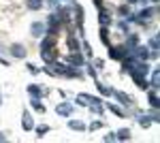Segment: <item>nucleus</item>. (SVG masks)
I'll return each mask as SVG.
<instances>
[{
  "instance_id": "10",
  "label": "nucleus",
  "mask_w": 160,
  "mask_h": 143,
  "mask_svg": "<svg viewBox=\"0 0 160 143\" xmlns=\"http://www.w3.org/2000/svg\"><path fill=\"white\" fill-rule=\"evenodd\" d=\"M56 47V36L49 34V36H45V41L41 43V49H53Z\"/></svg>"
},
{
  "instance_id": "12",
  "label": "nucleus",
  "mask_w": 160,
  "mask_h": 143,
  "mask_svg": "<svg viewBox=\"0 0 160 143\" xmlns=\"http://www.w3.org/2000/svg\"><path fill=\"white\" fill-rule=\"evenodd\" d=\"M26 7H28L30 11H38V9L43 7V0H26Z\"/></svg>"
},
{
  "instance_id": "8",
  "label": "nucleus",
  "mask_w": 160,
  "mask_h": 143,
  "mask_svg": "<svg viewBox=\"0 0 160 143\" xmlns=\"http://www.w3.org/2000/svg\"><path fill=\"white\" fill-rule=\"evenodd\" d=\"M130 77L135 79V84L139 85V88H143V90L148 88V84H145V75H141V73H132V71H130Z\"/></svg>"
},
{
  "instance_id": "17",
  "label": "nucleus",
  "mask_w": 160,
  "mask_h": 143,
  "mask_svg": "<svg viewBox=\"0 0 160 143\" xmlns=\"http://www.w3.org/2000/svg\"><path fill=\"white\" fill-rule=\"evenodd\" d=\"M149 105H152L154 109L158 107V94H156V88H154V90L149 92Z\"/></svg>"
},
{
  "instance_id": "16",
  "label": "nucleus",
  "mask_w": 160,
  "mask_h": 143,
  "mask_svg": "<svg viewBox=\"0 0 160 143\" xmlns=\"http://www.w3.org/2000/svg\"><path fill=\"white\" fill-rule=\"evenodd\" d=\"M130 135H132V132L128 130V128H122V130H118V139H120V141H128Z\"/></svg>"
},
{
  "instance_id": "32",
  "label": "nucleus",
  "mask_w": 160,
  "mask_h": 143,
  "mask_svg": "<svg viewBox=\"0 0 160 143\" xmlns=\"http://www.w3.org/2000/svg\"><path fill=\"white\" fill-rule=\"evenodd\" d=\"M2 139H4V137H0V141H2Z\"/></svg>"
},
{
  "instance_id": "22",
  "label": "nucleus",
  "mask_w": 160,
  "mask_h": 143,
  "mask_svg": "<svg viewBox=\"0 0 160 143\" xmlns=\"http://www.w3.org/2000/svg\"><path fill=\"white\" fill-rule=\"evenodd\" d=\"M32 107L37 109V111H45V107H43V103H41V98H32Z\"/></svg>"
},
{
  "instance_id": "14",
  "label": "nucleus",
  "mask_w": 160,
  "mask_h": 143,
  "mask_svg": "<svg viewBox=\"0 0 160 143\" xmlns=\"http://www.w3.org/2000/svg\"><path fill=\"white\" fill-rule=\"evenodd\" d=\"M66 45H68V49H71V51H79V41H77L75 36H68Z\"/></svg>"
},
{
  "instance_id": "6",
  "label": "nucleus",
  "mask_w": 160,
  "mask_h": 143,
  "mask_svg": "<svg viewBox=\"0 0 160 143\" xmlns=\"http://www.w3.org/2000/svg\"><path fill=\"white\" fill-rule=\"evenodd\" d=\"M22 128H24V130H32V128H34V120H32V115H30L28 111H26L24 118H22Z\"/></svg>"
},
{
  "instance_id": "4",
  "label": "nucleus",
  "mask_w": 160,
  "mask_h": 143,
  "mask_svg": "<svg viewBox=\"0 0 160 143\" xmlns=\"http://www.w3.org/2000/svg\"><path fill=\"white\" fill-rule=\"evenodd\" d=\"M11 56L13 58H26V47L24 45H19V43H15V45H11Z\"/></svg>"
},
{
  "instance_id": "9",
  "label": "nucleus",
  "mask_w": 160,
  "mask_h": 143,
  "mask_svg": "<svg viewBox=\"0 0 160 143\" xmlns=\"http://www.w3.org/2000/svg\"><path fill=\"white\" fill-rule=\"evenodd\" d=\"M41 58L45 60L47 64L53 62V60H56V49H41Z\"/></svg>"
},
{
  "instance_id": "21",
  "label": "nucleus",
  "mask_w": 160,
  "mask_h": 143,
  "mask_svg": "<svg viewBox=\"0 0 160 143\" xmlns=\"http://www.w3.org/2000/svg\"><path fill=\"white\" fill-rule=\"evenodd\" d=\"M158 81H160V73L158 71H154V75H152V88H158Z\"/></svg>"
},
{
  "instance_id": "29",
  "label": "nucleus",
  "mask_w": 160,
  "mask_h": 143,
  "mask_svg": "<svg viewBox=\"0 0 160 143\" xmlns=\"http://www.w3.org/2000/svg\"><path fill=\"white\" fill-rule=\"evenodd\" d=\"M135 45H137V36L132 34V36H130V38H128V51H130V49L135 47Z\"/></svg>"
},
{
  "instance_id": "11",
  "label": "nucleus",
  "mask_w": 160,
  "mask_h": 143,
  "mask_svg": "<svg viewBox=\"0 0 160 143\" xmlns=\"http://www.w3.org/2000/svg\"><path fill=\"white\" fill-rule=\"evenodd\" d=\"M154 15H156V9H143V11L139 13V22L143 24L145 19H149V17H154Z\"/></svg>"
},
{
  "instance_id": "18",
  "label": "nucleus",
  "mask_w": 160,
  "mask_h": 143,
  "mask_svg": "<svg viewBox=\"0 0 160 143\" xmlns=\"http://www.w3.org/2000/svg\"><path fill=\"white\" fill-rule=\"evenodd\" d=\"M109 22H111L109 13L105 11V9H100V24H102V26H109Z\"/></svg>"
},
{
  "instance_id": "27",
  "label": "nucleus",
  "mask_w": 160,
  "mask_h": 143,
  "mask_svg": "<svg viewBox=\"0 0 160 143\" xmlns=\"http://www.w3.org/2000/svg\"><path fill=\"white\" fill-rule=\"evenodd\" d=\"M118 13H120V15H124V17H128V15H130V11H128V7H126V4H124V7H120V9H118Z\"/></svg>"
},
{
  "instance_id": "30",
  "label": "nucleus",
  "mask_w": 160,
  "mask_h": 143,
  "mask_svg": "<svg viewBox=\"0 0 160 143\" xmlns=\"http://www.w3.org/2000/svg\"><path fill=\"white\" fill-rule=\"evenodd\" d=\"M94 4H96L98 9H105V7H102V0H94Z\"/></svg>"
},
{
  "instance_id": "15",
  "label": "nucleus",
  "mask_w": 160,
  "mask_h": 143,
  "mask_svg": "<svg viewBox=\"0 0 160 143\" xmlns=\"http://www.w3.org/2000/svg\"><path fill=\"white\" fill-rule=\"evenodd\" d=\"M68 126H71L73 130H83V128H86V124H83L81 120H71V122H68Z\"/></svg>"
},
{
  "instance_id": "13",
  "label": "nucleus",
  "mask_w": 160,
  "mask_h": 143,
  "mask_svg": "<svg viewBox=\"0 0 160 143\" xmlns=\"http://www.w3.org/2000/svg\"><path fill=\"white\" fill-rule=\"evenodd\" d=\"M28 94H32L34 98H41V96H43V90H41L38 85H28Z\"/></svg>"
},
{
  "instance_id": "2",
  "label": "nucleus",
  "mask_w": 160,
  "mask_h": 143,
  "mask_svg": "<svg viewBox=\"0 0 160 143\" xmlns=\"http://www.w3.org/2000/svg\"><path fill=\"white\" fill-rule=\"evenodd\" d=\"M111 94L115 96L120 103H122L124 107H130L132 105V96H128V94H124V92H118V90H111Z\"/></svg>"
},
{
  "instance_id": "20",
  "label": "nucleus",
  "mask_w": 160,
  "mask_h": 143,
  "mask_svg": "<svg viewBox=\"0 0 160 143\" xmlns=\"http://www.w3.org/2000/svg\"><path fill=\"white\" fill-rule=\"evenodd\" d=\"M149 47H152V51H158V34H154L149 38Z\"/></svg>"
},
{
  "instance_id": "25",
  "label": "nucleus",
  "mask_w": 160,
  "mask_h": 143,
  "mask_svg": "<svg viewBox=\"0 0 160 143\" xmlns=\"http://www.w3.org/2000/svg\"><path fill=\"white\" fill-rule=\"evenodd\" d=\"M100 41H102L105 45H109V34H107V28H102V30H100Z\"/></svg>"
},
{
  "instance_id": "5",
  "label": "nucleus",
  "mask_w": 160,
  "mask_h": 143,
  "mask_svg": "<svg viewBox=\"0 0 160 143\" xmlns=\"http://www.w3.org/2000/svg\"><path fill=\"white\" fill-rule=\"evenodd\" d=\"M30 30H32V36H43L45 32H47V26L43 24V22H34Z\"/></svg>"
},
{
  "instance_id": "28",
  "label": "nucleus",
  "mask_w": 160,
  "mask_h": 143,
  "mask_svg": "<svg viewBox=\"0 0 160 143\" xmlns=\"http://www.w3.org/2000/svg\"><path fill=\"white\" fill-rule=\"evenodd\" d=\"M100 126H102V122H100V120H96V122H92V124H90V130H98Z\"/></svg>"
},
{
  "instance_id": "7",
  "label": "nucleus",
  "mask_w": 160,
  "mask_h": 143,
  "mask_svg": "<svg viewBox=\"0 0 160 143\" xmlns=\"http://www.w3.org/2000/svg\"><path fill=\"white\" fill-rule=\"evenodd\" d=\"M56 111H58V115H64V118H68V115L73 113V107H71L68 103H62V105H58V107H56Z\"/></svg>"
},
{
  "instance_id": "19",
  "label": "nucleus",
  "mask_w": 160,
  "mask_h": 143,
  "mask_svg": "<svg viewBox=\"0 0 160 143\" xmlns=\"http://www.w3.org/2000/svg\"><path fill=\"white\" fill-rule=\"evenodd\" d=\"M109 111H111V113H115L118 118H124V111H122V109H120V107H115L113 103H111V105H109Z\"/></svg>"
},
{
  "instance_id": "23",
  "label": "nucleus",
  "mask_w": 160,
  "mask_h": 143,
  "mask_svg": "<svg viewBox=\"0 0 160 143\" xmlns=\"http://www.w3.org/2000/svg\"><path fill=\"white\" fill-rule=\"evenodd\" d=\"M139 124H141L143 128H148L149 124H152V120H149V118H145V115H139Z\"/></svg>"
},
{
  "instance_id": "26",
  "label": "nucleus",
  "mask_w": 160,
  "mask_h": 143,
  "mask_svg": "<svg viewBox=\"0 0 160 143\" xmlns=\"http://www.w3.org/2000/svg\"><path fill=\"white\" fill-rule=\"evenodd\" d=\"M96 88H98V90L102 92V94H111V90H109V88H105V85L100 84V81H96Z\"/></svg>"
},
{
  "instance_id": "31",
  "label": "nucleus",
  "mask_w": 160,
  "mask_h": 143,
  "mask_svg": "<svg viewBox=\"0 0 160 143\" xmlns=\"http://www.w3.org/2000/svg\"><path fill=\"white\" fill-rule=\"evenodd\" d=\"M132 2H137V0H128V4H132Z\"/></svg>"
},
{
  "instance_id": "24",
  "label": "nucleus",
  "mask_w": 160,
  "mask_h": 143,
  "mask_svg": "<svg viewBox=\"0 0 160 143\" xmlns=\"http://www.w3.org/2000/svg\"><path fill=\"white\" fill-rule=\"evenodd\" d=\"M49 130V126L47 124H43V126H37V135L38 137H45V132Z\"/></svg>"
},
{
  "instance_id": "3",
  "label": "nucleus",
  "mask_w": 160,
  "mask_h": 143,
  "mask_svg": "<svg viewBox=\"0 0 160 143\" xmlns=\"http://www.w3.org/2000/svg\"><path fill=\"white\" fill-rule=\"evenodd\" d=\"M66 62H68L71 66H81V64H83V56H81L79 51H71V56L66 58Z\"/></svg>"
},
{
  "instance_id": "1",
  "label": "nucleus",
  "mask_w": 160,
  "mask_h": 143,
  "mask_svg": "<svg viewBox=\"0 0 160 143\" xmlns=\"http://www.w3.org/2000/svg\"><path fill=\"white\" fill-rule=\"evenodd\" d=\"M109 56L113 60H124L128 56V47H124V45H118V47H111L109 49Z\"/></svg>"
}]
</instances>
